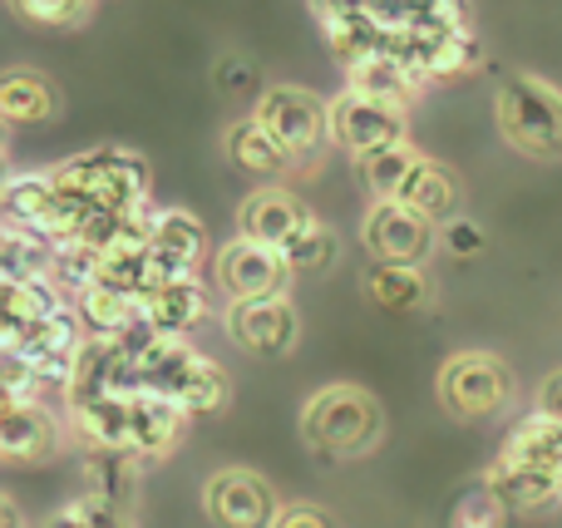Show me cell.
Instances as JSON below:
<instances>
[{
    "mask_svg": "<svg viewBox=\"0 0 562 528\" xmlns=\"http://www.w3.org/2000/svg\"><path fill=\"white\" fill-rule=\"evenodd\" d=\"M59 450V430L40 401H5L0 415V454L5 460H45Z\"/></svg>",
    "mask_w": 562,
    "mask_h": 528,
    "instance_id": "obj_11",
    "label": "cell"
},
{
    "mask_svg": "<svg viewBox=\"0 0 562 528\" xmlns=\"http://www.w3.org/2000/svg\"><path fill=\"white\" fill-rule=\"evenodd\" d=\"M366 292L375 306H385V312H415V306H425V277H419V267H405V262H375V272L366 277Z\"/></svg>",
    "mask_w": 562,
    "mask_h": 528,
    "instance_id": "obj_22",
    "label": "cell"
},
{
    "mask_svg": "<svg viewBox=\"0 0 562 528\" xmlns=\"http://www.w3.org/2000/svg\"><path fill=\"white\" fill-rule=\"evenodd\" d=\"M439 401L454 415H464V420L494 415L508 401V366L488 351H459L439 371Z\"/></svg>",
    "mask_w": 562,
    "mask_h": 528,
    "instance_id": "obj_5",
    "label": "cell"
},
{
    "mask_svg": "<svg viewBox=\"0 0 562 528\" xmlns=\"http://www.w3.org/2000/svg\"><path fill=\"white\" fill-rule=\"evenodd\" d=\"M227 332L243 351L252 356H286L301 336V316L286 296H247V302L227 306Z\"/></svg>",
    "mask_w": 562,
    "mask_h": 528,
    "instance_id": "obj_9",
    "label": "cell"
},
{
    "mask_svg": "<svg viewBox=\"0 0 562 528\" xmlns=\"http://www.w3.org/2000/svg\"><path fill=\"white\" fill-rule=\"evenodd\" d=\"M75 312H79V322H85L89 336H119L138 316V302L134 296H124V292H114V287L94 282V287H85V292L75 296Z\"/></svg>",
    "mask_w": 562,
    "mask_h": 528,
    "instance_id": "obj_23",
    "label": "cell"
},
{
    "mask_svg": "<svg viewBox=\"0 0 562 528\" xmlns=\"http://www.w3.org/2000/svg\"><path fill=\"white\" fill-rule=\"evenodd\" d=\"M504 524H508V509L488 484L469 490L464 499L454 504V519H449V528H504Z\"/></svg>",
    "mask_w": 562,
    "mask_h": 528,
    "instance_id": "obj_30",
    "label": "cell"
},
{
    "mask_svg": "<svg viewBox=\"0 0 562 528\" xmlns=\"http://www.w3.org/2000/svg\"><path fill=\"white\" fill-rule=\"evenodd\" d=\"M306 207L286 193V188H257L252 198L243 203V237L267 247H286L291 237L306 227Z\"/></svg>",
    "mask_w": 562,
    "mask_h": 528,
    "instance_id": "obj_12",
    "label": "cell"
},
{
    "mask_svg": "<svg viewBox=\"0 0 562 528\" xmlns=\"http://www.w3.org/2000/svg\"><path fill=\"white\" fill-rule=\"evenodd\" d=\"M346 75H350V89L375 94V99H390V104H409V99H415V89L425 85V79L409 75L395 55H370V59H360V65H350Z\"/></svg>",
    "mask_w": 562,
    "mask_h": 528,
    "instance_id": "obj_21",
    "label": "cell"
},
{
    "mask_svg": "<svg viewBox=\"0 0 562 528\" xmlns=\"http://www.w3.org/2000/svg\"><path fill=\"white\" fill-rule=\"evenodd\" d=\"M385 430V415H380L375 395L356 391V385H326L306 401L301 411V435L306 445L336 454V460H350V454H370Z\"/></svg>",
    "mask_w": 562,
    "mask_h": 528,
    "instance_id": "obj_1",
    "label": "cell"
},
{
    "mask_svg": "<svg viewBox=\"0 0 562 528\" xmlns=\"http://www.w3.org/2000/svg\"><path fill=\"white\" fill-rule=\"evenodd\" d=\"M498 128L528 158H562V89L538 75H514L498 85Z\"/></svg>",
    "mask_w": 562,
    "mask_h": 528,
    "instance_id": "obj_2",
    "label": "cell"
},
{
    "mask_svg": "<svg viewBox=\"0 0 562 528\" xmlns=\"http://www.w3.org/2000/svg\"><path fill=\"white\" fill-rule=\"evenodd\" d=\"M198 366V351L183 341V336H158L148 346V356L138 361V381H144L148 395H164V401H178Z\"/></svg>",
    "mask_w": 562,
    "mask_h": 528,
    "instance_id": "obj_14",
    "label": "cell"
},
{
    "mask_svg": "<svg viewBox=\"0 0 562 528\" xmlns=\"http://www.w3.org/2000/svg\"><path fill=\"white\" fill-rule=\"evenodd\" d=\"M217 287H223L233 302H247V296H286L291 272L286 252L267 243H252V237H233V243L217 252Z\"/></svg>",
    "mask_w": 562,
    "mask_h": 528,
    "instance_id": "obj_6",
    "label": "cell"
},
{
    "mask_svg": "<svg viewBox=\"0 0 562 528\" xmlns=\"http://www.w3.org/2000/svg\"><path fill=\"white\" fill-rule=\"evenodd\" d=\"M227 158H233L243 173H286V168H296L291 154L257 119H237V124L227 128Z\"/></svg>",
    "mask_w": 562,
    "mask_h": 528,
    "instance_id": "obj_17",
    "label": "cell"
},
{
    "mask_svg": "<svg viewBox=\"0 0 562 528\" xmlns=\"http://www.w3.org/2000/svg\"><path fill=\"white\" fill-rule=\"evenodd\" d=\"M281 252H286L291 272H326V267L336 262V233H330L326 223H316V217H306V227H301Z\"/></svg>",
    "mask_w": 562,
    "mask_h": 528,
    "instance_id": "obj_28",
    "label": "cell"
},
{
    "mask_svg": "<svg viewBox=\"0 0 562 528\" xmlns=\"http://www.w3.org/2000/svg\"><path fill=\"white\" fill-rule=\"evenodd\" d=\"M366 10H370V0H311V15L321 20V30L340 25V20H356V15H366Z\"/></svg>",
    "mask_w": 562,
    "mask_h": 528,
    "instance_id": "obj_36",
    "label": "cell"
},
{
    "mask_svg": "<svg viewBox=\"0 0 562 528\" xmlns=\"http://www.w3.org/2000/svg\"><path fill=\"white\" fill-rule=\"evenodd\" d=\"M366 247L375 252V262L419 267L435 247V223L400 198H375V207L366 213Z\"/></svg>",
    "mask_w": 562,
    "mask_h": 528,
    "instance_id": "obj_7",
    "label": "cell"
},
{
    "mask_svg": "<svg viewBox=\"0 0 562 528\" xmlns=\"http://www.w3.org/2000/svg\"><path fill=\"white\" fill-rule=\"evenodd\" d=\"M45 528H128L124 509L109 499H99V494H79L75 504H65L59 514H49Z\"/></svg>",
    "mask_w": 562,
    "mask_h": 528,
    "instance_id": "obj_29",
    "label": "cell"
},
{
    "mask_svg": "<svg viewBox=\"0 0 562 528\" xmlns=\"http://www.w3.org/2000/svg\"><path fill=\"white\" fill-rule=\"evenodd\" d=\"M227 395H233V381H227V371L213 361V356H198V366H193V375H188L178 405H183L188 415H217L227 405Z\"/></svg>",
    "mask_w": 562,
    "mask_h": 528,
    "instance_id": "obj_26",
    "label": "cell"
},
{
    "mask_svg": "<svg viewBox=\"0 0 562 528\" xmlns=\"http://www.w3.org/2000/svg\"><path fill=\"white\" fill-rule=\"evenodd\" d=\"M330 144L346 148L350 158H370L380 148L405 144V104L346 89L340 99H330Z\"/></svg>",
    "mask_w": 562,
    "mask_h": 528,
    "instance_id": "obj_4",
    "label": "cell"
},
{
    "mask_svg": "<svg viewBox=\"0 0 562 528\" xmlns=\"http://www.w3.org/2000/svg\"><path fill=\"white\" fill-rule=\"evenodd\" d=\"M252 119L277 138L281 148L291 154V164H311L321 154V144L330 138V104H321L311 89L296 85H277L257 99Z\"/></svg>",
    "mask_w": 562,
    "mask_h": 528,
    "instance_id": "obj_3",
    "label": "cell"
},
{
    "mask_svg": "<svg viewBox=\"0 0 562 528\" xmlns=\"http://www.w3.org/2000/svg\"><path fill=\"white\" fill-rule=\"evenodd\" d=\"M484 484L504 499L508 514H548L562 504V470H548V464H524L498 454Z\"/></svg>",
    "mask_w": 562,
    "mask_h": 528,
    "instance_id": "obj_10",
    "label": "cell"
},
{
    "mask_svg": "<svg viewBox=\"0 0 562 528\" xmlns=\"http://www.w3.org/2000/svg\"><path fill=\"white\" fill-rule=\"evenodd\" d=\"M533 411H543V415H553V420H562V371H553L543 385H538V405Z\"/></svg>",
    "mask_w": 562,
    "mask_h": 528,
    "instance_id": "obj_37",
    "label": "cell"
},
{
    "mask_svg": "<svg viewBox=\"0 0 562 528\" xmlns=\"http://www.w3.org/2000/svg\"><path fill=\"white\" fill-rule=\"evenodd\" d=\"M445 247H449L454 257L484 252V227L469 223V217H454V223H445Z\"/></svg>",
    "mask_w": 562,
    "mask_h": 528,
    "instance_id": "obj_35",
    "label": "cell"
},
{
    "mask_svg": "<svg viewBox=\"0 0 562 528\" xmlns=\"http://www.w3.org/2000/svg\"><path fill=\"white\" fill-rule=\"evenodd\" d=\"M474 65H479L474 30H449L445 45H439V55H435V69H429V79H454V75H464V69H474Z\"/></svg>",
    "mask_w": 562,
    "mask_h": 528,
    "instance_id": "obj_31",
    "label": "cell"
},
{
    "mask_svg": "<svg viewBox=\"0 0 562 528\" xmlns=\"http://www.w3.org/2000/svg\"><path fill=\"white\" fill-rule=\"evenodd\" d=\"M0 114H5L10 124H45V119L55 114V89H49V79L35 75V69H10V75L0 79Z\"/></svg>",
    "mask_w": 562,
    "mask_h": 528,
    "instance_id": "obj_18",
    "label": "cell"
},
{
    "mask_svg": "<svg viewBox=\"0 0 562 528\" xmlns=\"http://www.w3.org/2000/svg\"><path fill=\"white\" fill-rule=\"evenodd\" d=\"M128 450L134 454H168L178 440H183V420L188 411L178 401H164V395L138 391L134 405H128Z\"/></svg>",
    "mask_w": 562,
    "mask_h": 528,
    "instance_id": "obj_13",
    "label": "cell"
},
{
    "mask_svg": "<svg viewBox=\"0 0 562 528\" xmlns=\"http://www.w3.org/2000/svg\"><path fill=\"white\" fill-rule=\"evenodd\" d=\"M223 85L227 89H247V85H252V69L237 65V59H227V65H223Z\"/></svg>",
    "mask_w": 562,
    "mask_h": 528,
    "instance_id": "obj_38",
    "label": "cell"
},
{
    "mask_svg": "<svg viewBox=\"0 0 562 528\" xmlns=\"http://www.w3.org/2000/svg\"><path fill=\"white\" fill-rule=\"evenodd\" d=\"M385 40H390V30L380 25L375 15H356V20H340V25H326V45L336 49V59L340 65H360V59H370V55H385Z\"/></svg>",
    "mask_w": 562,
    "mask_h": 528,
    "instance_id": "obj_25",
    "label": "cell"
},
{
    "mask_svg": "<svg viewBox=\"0 0 562 528\" xmlns=\"http://www.w3.org/2000/svg\"><path fill=\"white\" fill-rule=\"evenodd\" d=\"M203 509L217 528H272L281 514L272 484L252 470H217L203 490Z\"/></svg>",
    "mask_w": 562,
    "mask_h": 528,
    "instance_id": "obj_8",
    "label": "cell"
},
{
    "mask_svg": "<svg viewBox=\"0 0 562 528\" xmlns=\"http://www.w3.org/2000/svg\"><path fill=\"white\" fill-rule=\"evenodd\" d=\"M30 25H79L94 0H10Z\"/></svg>",
    "mask_w": 562,
    "mask_h": 528,
    "instance_id": "obj_32",
    "label": "cell"
},
{
    "mask_svg": "<svg viewBox=\"0 0 562 528\" xmlns=\"http://www.w3.org/2000/svg\"><path fill=\"white\" fill-rule=\"evenodd\" d=\"M128 405L134 401H124V395H104V401L75 405V425H79L89 450H128V420H134Z\"/></svg>",
    "mask_w": 562,
    "mask_h": 528,
    "instance_id": "obj_20",
    "label": "cell"
},
{
    "mask_svg": "<svg viewBox=\"0 0 562 528\" xmlns=\"http://www.w3.org/2000/svg\"><path fill=\"white\" fill-rule=\"evenodd\" d=\"M0 524H5V528H25V524H20V509H15V504H0Z\"/></svg>",
    "mask_w": 562,
    "mask_h": 528,
    "instance_id": "obj_39",
    "label": "cell"
},
{
    "mask_svg": "<svg viewBox=\"0 0 562 528\" xmlns=\"http://www.w3.org/2000/svg\"><path fill=\"white\" fill-rule=\"evenodd\" d=\"M134 460H138V454H128V450H94L85 460L89 494H99V499H109V504H119V509H124V504L134 499V484H138Z\"/></svg>",
    "mask_w": 562,
    "mask_h": 528,
    "instance_id": "obj_24",
    "label": "cell"
},
{
    "mask_svg": "<svg viewBox=\"0 0 562 528\" xmlns=\"http://www.w3.org/2000/svg\"><path fill=\"white\" fill-rule=\"evenodd\" d=\"M419 154L409 144H395V148H380V154L360 158V173H366V188L375 198H400V188H405V178L415 173Z\"/></svg>",
    "mask_w": 562,
    "mask_h": 528,
    "instance_id": "obj_27",
    "label": "cell"
},
{
    "mask_svg": "<svg viewBox=\"0 0 562 528\" xmlns=\"http://www.w3.org/2000/svg\"><path fill=\"white\" fill-rule=\"evenodd\" d=\"M138 312H144L148 322H154V332H164V336H183L188 326L203 322L207 296H203V287H198V277H188V282L158 287L154 296H144V302H138Z\"/></svg>",
    "mask_w": 562,
    "mask_h": 528,
    "instance_id": "obj_16",
    "label": "cell"
},
{
    "mask_svg": "<svg viewBox=\"0 0 562 528\" xmlns=\"http://www.w3.org/2000/svg\"><path fill=\"white\" fill-rule=\"evenodd\" d=\"M272 528H340L336 514L321 509V504H286L272 519Z\"/></svg>",
    "mask_w": 562,
    "mask_h": 528,
    "instance_id": "obj_34",
    "label": "cell"
},
{
    "mask_svg": "<svg viewBox=\"0 0 562 528\" xmlns=\"http://www.w3.org/2000/svg\"><path fill=\"white\" fill-rule=\"evenodd\" d=\"M400 203H409L415 213H425L429 223H454L459 178L449 173L445 164H435V158H419L415 173H409L405 188H400Z\"/></svg>",
    "mask_w": 562,
    "mask_h": 528,
    "instance_id": "obj_15",
    "label": "cell"
},
{
    "mask_svg": "<svg viewBox=\"0 0 562 528\" xmlns=\"http://www.w3.org/2000/svg\"><path fill=\"white\" fill-rule=\"evenodd\" d=\"M409 25L469 30V0H415V20H409Z\"/></svg>",
    "mask_w": 562,
    "mask_h": 528,
    "instance_id": "obj_33",
    "label": "cell"
},
{
    "mask_svg": "<svg viewBox=\"0 0 562 528\" xmlns=\"http://www.w3.org/2000/svg\"><path fill=\"white\" fill-rule=\"evenodd\" d=\"M504 454L508 460H524V464H548V470H562V420L553 415L533 411L508 430L504 440Z\"/></svg>",
    "mask_w": 562,
    "mask_h": 528,
    "instance_id": "obj_19",
    "label": "cell"
}]
</instances>
